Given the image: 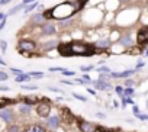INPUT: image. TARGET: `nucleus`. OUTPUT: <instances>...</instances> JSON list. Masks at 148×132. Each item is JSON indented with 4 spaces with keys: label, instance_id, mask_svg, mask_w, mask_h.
I'll return each mask as SVG.
<instances>
[{
    "label": "nucleus",
    "instance_id": "nucleus-43",
    "mask_svg": "<svg viewBox=\"0 0 148 132\" xmlns=\"http://www.w3.org/2000/svg\"><path fill=\"white\" fill-rule=\"evenodd\" d=\"M108 79H109V74H100L99 80H108Z\"/></svg>",
    "mask_w": 148,
    "mask_h": 132
},
{
    "label": "nucleus",
    "instance_id": "nucleus-38",
    "mask_svg": "<svg viewBox=\"0 0 148 132\" xmlns=\"http://www.w3.org/2000/svg\"><path fill=\"white\" fill-rule=\"evenodd\" d=\"M89 70H93V65H83L82 67V71H89Z\"/></svg>",
    "mask_w": 148,
    "mask_h": 132
},
{
    "label": "nucleus",
    "instance_id": "nucleus-10",
    "mask_svg": "<svg viewBox=\"0 0 148 132\" xmlns=\"http://www.w3.org/2000/svg\"><path fill=\"white\" fill-rule=\"evenodd\" d=\"M136 70H126V71H122V73H110V77L113 79H125V77H129L135 73Z\"/></svg>",
    "mask_w": 148,
    "mask_h": 132
},
{
    "label": "nucleus",
    "instance_id": "nucleus-24",
    "mask_svg": "<svg viewBox=\"0 0 148 132\" xmlns=\"http://www.w3.org/2000/svg\"><path fill=\"white\" fill-rule=\"evenodd\" d=\"M36 8H38V2H34V3H31V5H29V6H28V8L23 10V13H29V12L35 10Z\"/></svg>",
    "mask_w": 148,
    "mask_h": 132
},
{
    "label": "nucleus",
    "instance_id": "nucleus-8",
    "mask_svg": "<svg viewBox=\"0 0 148 132\" xmlns=\"http://www.w3.org/2000/svg\"><path fill=\"white\" fill-rule=\"evenodd\" d=\"M92 83H93V86H95L96 89L103 90V92H105V90H110V89H112L110 83H109V81H106V80H105V81H103V80H99V81H92Z\"/></svg>",
    "mask_w": 148,
    "mask_h": 132
},
{
    "label": "nucleus",
    "instance_id": "nucleus-44",
    "mask_svg": "<svg viewBox=\"0 0 148 132\" xmlns=\"http://www.w3.org/2000/svg\"><path fill=\"white\" fill-rule=\"evenodd\" d=\"M116 93H119V94H123V89H122L121 86H118V87H116Z\"/></svg>",
    "mask_w": 148,
    "mask_h": 132
},
{
    "label": "nucleus",
    "instance_id": "nucleus-39",
    "mask_svg": "<svg viewBox=\"0 0 148 132\" xmlns=\"http://www.w3.org/2000/svg\"><path fill=\"white\" fill-rule=\"evenodd\" d=\"M132 106H134V107H132L134 115H136V116H138V115H139V109H138V106H135V105H132Z\"/></svg>",
    "mask_w": 148,
    "mask_h": 132
},
{
    "label": "nucleus",
    "instance_id": "nucleus-34",
    "mask_svg": "<svg viewBox=\"0 0 148 132\" xmlns=\"http://www.w3.org/2000/svg\"><path fill=\"white\" fill-rule=\"evenodd\" d=\"M62 74H64V76H68V77L76 76V73H74V71H70V70H65V71H62Z\"/></svg>",
    "mask_w": 148,
    "mask_h": 132
},
{
    "label": "nucleus",
    "instance_id": "nucleus-32",
    "mask_svg": "<svg viewBox=\"0 0 148 132\" xmlns=\"http://www.w3.org/2000/svg\"><path fill=\"white\" fill-rule=\"evenodd\" d=\"M8 132H19V126L12 125V126H9V128H8Z\"/></svg>",
    "mask_w": 148,
    "mask_h": 132
},
{
    "label": "nucleus",
    "instance_id": "nucleus-40",
    "mask_svg": "<svg viewBox=\"0 0 148 132\" xmlns=\"http://www.w3.org/2000/svg\"><path fill=\"white\" fill-rule=\"evenodd\" d=\"M22 89H26V90H36V86H22Z\"/></svg>",
    "mask_w": 148,
    "mask_h": 132
},
{
    "label": "nucleus",
    "instance_id": "nucleus-46",
    "mask_svg": "<svg viewBox=\"0 0 148 132\" xmlns=\"http://www.w3.org/2000/svg\"><path fill=\"white\" fill-rule=\"evenodd\" d=\"M82 79H84V80H86V81H90V83H92V80H90V77H89V76H87V74H84V76H83V77H82Z\"/></svg>",
    "mask_w": 148,
    "mask_h": 132
},
{
    "label": "nucleus",
    "instance_id": "nucleus-27",
    "mask_svg": "<svg viewBox=\"0 0 148 132\" xmlns=\"http://www.w3.org/2000/svg\"><path fill=\"white\" fill-rule=\"evenodd\" d=\"M97 71H99V74H110V68L109 67H100Z\"/></svg>",
    "mask_w": 148,
    "mask_h": 132
},
{
    "label": "nucleus",
    "instance_id": "nucleus-31",
    "mask_svg": "<svg viewBox=\"0 0 148 132\" xmlns=\"http://www.w3.org/2000/svg\"><path fill=\"white\" fill-rule=\"evenodd\" d=\"M10 71H12L15 76H21V74H23V71H22V70H19V68H13V67L10 68Z\"/></svg>",
    "mask_w": 148,
    "mask_h": 132
},
{
    "label": "nucleus",
    "instance_id": "nucleus-14",
    "mask_svg": "<svg viewBox=\"0 0 148 132\" xmlns=\"http://www.w3.org/2000/svg\"><path fill=\"white\" fill-rule=\"evenodd\" d=\"M58 47H60V44H58L57 39H52V41H48V42L44 44V49L45 51H49V49H54V48H58Z\"/></svg>",
    "mask_w": 148,
    "mask_h": 132
},
{
    "label": "nucleus",
    "instance_id": "nucleus-47",
    "mask_svg": "<svg viewBox=\"0 0 148 132\" xmlns=\"http://www.w3.org/2000/svg\"><path fill=\"white\" fill-rule=\"evenodd\" d=\"M49 90H52V92H58V93H61V90L60 89H57V87H48Z\"/></svg>",
    "mask_w": 148,
    "mask_h": 132
},
{
    "label": "nucleus",
    "instance_id": "nucleus-6",
    "mask_svg": "<svg viewBox=\"0 0 148 132\" xmlns=\"http://www.w3.org/2000/svg\"><path fill=\"white\" fill-rule=\"evenodd\" d=\"M49 112H51L49 103H41V105H38V107H36V113H38L39 116H42V118H48Z\"/></svg>",
    "mask_w": 148,
    "mask_h": 132
},
{
    "label": "nucleus",
    "instance_id": "nucleus-26",
    "mask_svg": "<svg viewBox=\"0 0 148 132\" xmlns=\"http://www.w3.org/2000/svg\"><path fill=\"white\" fill-rule=\"evenodd\" d=\"M23 102H25L26 105H31V106H32V105H35V103H36V99H35V97H25V99H23Z\"/></svg>",
    "mask_w": 148,
    "mask_h": 132
},
{
    "label": "nucleus",
    "instance_id": "nucleus-16",
    "mask_svg": "<svg viewBox=\"0 0 148 132\" xmlns=\"http://www.w3.org/2000/svg\"><path fill=\"white\" fill-rule=\"evenodd\" d=\"M109 45H110V41H109L108 38H102V39H99V41L96 42V47H97V48H102V49L109 48Z\"/></svg>",
    "mask_w": 148,
    "mask_h": 132
},
{
    "label": "nucleus",
    "instance_id": "nucleus-21",
    "mask_svg": "<svg viewBox=\"0 0 148 132\" xmlns=\"http://www.w3.org/2000/svg\"><path fill=\"white\" fill-rule=\"evenodd\" d=\"M26 132H45V129H44L42 126H39V125H34V126L28 128Z\"/></svg>",
    "mask_w": 148,
    "mask_h": 132
},
{
    "label": "nucleus",
    "instance_id": "nucleus-33",
    "mask_svg": "<svg viewBox=\"0 0 148 132\" xmlns=\"http://www.w3.org/2000/svg\"><path fill=\"white\" fill-rule=\"evenodd\" d=\"M73 96L76 97L77 100H82V102H86V97L84 96H80V94H77V93H73Z\"/></svg>",
    "mask_w": 148,
    "mask_h": 132
},
{
    "label": "nucleus",
    "instance_id": "nucleus-41",
    "mask_svg": "<svg viewBox=\"0 0 148 132\" xmlns=\"http://www.w3.org/2000/svg\"><path fill=\"white\" fill-rule=\"evenodd\" d=\"M96 118H99V119H105V118H106V115H105V113L97 112V113H96Z\"/></svg>",
    "mask_w": 148,
    "mask_h": 132
},
{
    "label": "nucleus",
    "instance_id": "nucleus-19",
    "mask_svg": "<svg viewBox=\"0 0 148 132\" xmlns=\"http://www.w3.org/2000/svg\"><path fill=\"white\" fill-rule=\"evenodd\" d=\"M18 83H22V81H29L31 80V76L29 74H21V76H16V79H15Z\"/></svg>",
    "mask_w": 148,
    "mask_h": 132
},
{
    "label": "nucleus",
    "instance_id": "nucleus-12",
    "mask_svg": "<svg viewBox=\"0 0 148 132\" xmlns=\"http://www.w3.org/2000/svg\"><path fill=\"white\" fill-rule=\"evenodd\" d=\"M32 22H34L35 25H45V23H47V19H45L44 13H35V15L32 16Z\"/></svg>",
    "mask_w": 148,
    "mask_h": 132
},
{
    "label": "nucleus",
    "instance_id": "nucleus-22",
    "mask_svg": "<svg viewBox=\"0 0 148 132\" xmlns=\"http://www.w3.org/2000/svg\"><path fill=\"white\" fill-rule=\"evenodd\" d=\"M6 16L5 13H0V31H3L5 26H6Z\"/></svg>",
    "mask_w": 148,
    "mask_h": 132
},
{
    "label": "nucleus",
    "instance_id": "nucleus-25",
    "mask_svg": "<svg viewBox=\"0 0 148 132\" xmlns=\"http://www.w3.org/2000/svg\"><path fill=\"white\" fill-rule=\"evenodd\" d=\"M132 94H134V89H132V87H126V89L123 90V94H122V96H123V97H131Z\"/></svg>",
    "mask_w": 148,
    "mask_h": 132
},
{
    "label": "nucleus",
    "instance_id": "nucleus-50",
    "mask_svg": "<svg viewBox=\"0 0 148 132\" xmlns=\"http://www.w3.org/2000/svg\"><path fill=\"white\" fill-rule=\"evenodd\" d=\"M0 90H2V92H6V90H8V87H5V86H2V87H0Z\"/></svg>",
    "mask_w": 148,
    "mask_h": 132
},
{
    "label": "nucleus",
    "instance_id": "nucleus-15",
    "mask_svg": "<svg viewBox=\"0 0 148 132\" xmlns=\"http://www.w3.org/2000/svg\"><path fill=\"white\" fill-rule=\"evenodd\" d=\"M119 42H121V45H123V47H126V48H128V47H132V44H134V42H132V38H131L129 35H123V36L119 39Z\"/></svg>",
    "mask_w": 148,
    "mask_h": 132
},
{
    "label": "nucleus",
    "instance_id": "nucleus-52",
    "mask_svg": "<svg viewBox=\"0 0 148 132\" xmlns=\"http://www.w3.org/2000/svg\"><path fill=\"white\" fill-rule=\"evenodd\" d=\"M121 2H128V0H121Z\"/></svg>",
    "mask_w": 148,
    "mask_h": 132
},
{
    "label": "nucleus",
    "instance_id": "nucleus-20",
    "mask_svg": "<svg viewBox=\"0 0 148 132\" xmlns=\"http://www.w3.org/2000/svg\"><path fill=\"white\" fill-rule=\"evenodd\" d=\"M19 110H21V113H23V115H28V113H31V105H22V106H19Z\"/></svg>",
    "mask_w": 148,
    "mask_h": 132
},
{
    "label": "nucleus",
    "instance_id": "nucleus-3",
    "mask_svg": "<svg viewBox=\"0 0 148 132\" xmlns=\"http://www.w3.org/2000/svg\"><path fill=\"white\" fill-rule=\"evenodd\" d=\"M19 49H22V51H28V52H34V51H36V44L34 42V41H29V39H22L21 42H19Z\"/></svg>",
    "mask_w": 148,
    "mask_h": 132
},
{
    "label": "nucleus",
    "instance_id": "nucleus-30",
    "mask_svg": "<svg viewBox=\"0 0 148 132\" xmlns=\"http://www.w3.org/2000/svg\"><path fill=\"white\" fill-rule=\"evenodd\" d=\"M29 76H31V77L41 79V77H44V73H35V71H31V73H29Z\"/></svg>",
    "mask_w": 148,
    "mask_h": 132
},
{
    "label": "nucleus",
    "instance_id": "nucleus-11",
    "mask_svg": "<svg viewBox=\"0 0 148 132\" xmlns=\"http://www.w3.org/2000/svg\"><path fill=\"white\" fill-rule=\"evenodd\" d=\"M0 118H2L5 122H10L13 119V112L10 109H2V112H0Z\"/></svg>",
    "mask_w": 148,
    "mask_h": 132
},
{
    "label": "nucleus",
    "instance_id": "nucleus-17",
    "mask_svg": "<svg viewBox=\"0 0 148 132\" xmlns=\"http://www.w3.org/2000/svg\"><path fill=\"white\" fill-rule=\"evenodd\" d=\"M58 123H60V118L58 116H49L48 120H47V125L51 126V128H57Z\"/></svg>",
    "mask_w": 148,
    "mask_h": 132
},
{
    "label": "nucleus",
    "instance_id": "nucleus-4",
    "mask_svg": "<svg viewBox=\"0 0 148 132\" xmlns=\"http://www.w3.org/2000/svg\"><path fill=\"white\" fill-rule=\"evenodd\" d=\"M136 42L139 45L148 44V26H144V28H141L138 31V34H136Z\"/></svg>",
    "mask_w": 148,
    "mask_h": 132
},
{
    "label": "nucleus",
    "instance_id": "nucleus-42",
    "mask_svg": "<svg viewBox=\"0 0 148 132\" xmlns=\"http://www.w3.org/2000/svg\"><path fill=\"white\" fill-rule=\"evenodd\" d=\"M9 2H12V0H0V5H2V6H6Z\"/></svg>",
    "mask_w": 148,
    "mask_h": 132
},
{
    "label": "nucleus",
    "instance_id": "nucleus-23",
    "mask_svg": "<svg viewBox=\"0 0 148 132\" xmlns=\"http://www.w3.org/2000/svg\"><path fill=\"white\" fill-rule=\"evenodd\" d=\"M8 103H15V100H10V99H6V97H2V99H0V107H2V109H5V106L8 105Z\"/></svg>",
    "mask_w": 148,
    "mask_h": 132
},
{
    "label": "nucleus",
    "instance_id": "nucleus-35",
    "mask_svg": "<svg viewBox=\"0 0 148 132\" xmlns=\"http://www.w3.org/2000/svg\"><path fill=\"white\" fill-rule=\"evenodd\" d=\"M0 80H2V81L8 80V74H6L5 71H0Z\"/></svg>",
    "mask_w": 148,
    "mask_h": 132
},
{
    "label": "nucleus",
    "instance_id": "nucleus-1",
    "mask_svg": "<svg viewBox=\"0 0 148 132\" xmlns=\"http://www.w3.org/2000/svg\"><path fill=\"white\" fill-rule=\"evenodd\" d=\"M51 10V19H58V21H64V19H70V16H73L74 13H77L80 10V5L79 2H64L60 3L57 6H54Z\"/></svg>",
    "mask_w": 148,
    "mask_h": 132
},
{
    "label": "nucleus",
    "instance_id": "nucleus-13",
    "mask_svg": "<svg viewBox=\"0 0 148 132\" xmlns=\"http://www.w3.org/2000/svg\"><path fill=\"white\" fill-rule=\"evenodd\" d=\"M42 34L44 35H54L55 34V26L54 25H51V23H45V25H42Z\"/></svg>",
    "mask_w": 148,
    "mask_h": 132
},
{
    "label": "nucleus",
    "instance_id": "nucleus-29",
    "mask_svg": "<svg viewBox=\"0 0 148 132\" xmlns=\"http://www.w3.org/2000/svg\"><path fill=\"white\" fill-rule=\"evenodd\" d=\"M65 70H67V68H64V67H51V68H49V71H52V73H55V71H61V73H62V71H65Z\"/></svg>",
    "mask_w": 148,
    "mask_h": 132
},
{
    "label": "nucleus",
    "instance_id": "nucleus-2",
    "mask_svg": "<svg viewBox=\"0 0 148 132\" xmlns=\"http://www.w3.org/2000/svg\"><path fill=\"white\" fill-rule=\"evenodd\" d=\"M71 49H73V55H83V57H89L95 54L93 47L86 45L83 42H73L71 44Z\"/></svg>",
    "mask_w": 148,
    "mask_h": 132
},
{
    "label": "nucleus",
    "instance_id": "nucleus-51",
    "mask_svg": "<svg viewBox=\"0 0 148 132\" xmlns=\"http://www.w3.org/2000/svg\"><path fill=\"white\" fill-rule=\"evenodd\" d=\"M145 55H148V49H147V51H145Z\"/></svg>",
    "mask_w": 148,
    "mask_h": 132
},
{
    "label": "nucleus",
    "instance_id": "nucleus-7",
    "mask_svg": "<svg viewBox=\"0 0 148 132\" xmlns=\"http://www.w3.org/2000/svg\"><path fill=\"white\" fill-rule=\"evenodd\" d=\"M58 52H60V55H62V57H70V55H73L71 44H60Z\"/></svg>",
    "mask_w": 148,
    "mask_h": 132
},
{
    "label": "nucleus",
    "instance_id": "nucleus-28",
    "mask_svg": "<svg viewBox=\"0 0 148 132\" xmlns=\"http://www.w3.org/2000/svg\"><path fill=\"white\" fill-rule=\"evenodd\" d=\"M0 47H2V52L5 54L6 49H8V42H6L5 39H2V41H0Z\"/></svg>",
    "mask_w": 148,
    "mask_h": 132
},
{
    "label": "nucleus",
    "instance_id": "nucleus-5",
    "mask_svg": "<svg viewBox=\"0 0 148 132\" xmlns=\"http://www.w3.org/2000/svg\"><path fill=\"white\" fill-rule=\"evenodd\" d=\"M79 128L82 132H95L97 129V126L92 122H87V120H83V119H79Z\"/></svg>",
    "mask_w": 148,
    "mask_h": 132
},
{
    "label": "nucleus",
    "instance_id": "nucleus-36",
    "mask_svg": "<svg viewBox=\"0 0 148 132\" xmlns=\"http://www.w3.org/2000/svg\"><path fill=\"white\" fill-rule=\"evenodd\" d=\"M134 83H135L134 80H131V79H128V80L125 81V86H126V87H132V86H134Z\"/></svg>",
    "mask_w": 148,
    "mask_h": 132
},
{
    "label": "nucleus",
    "instance_id": "nucleus-48",
    "mask_svg": "<svg viewBox=\"0 0 148 132\" xmlns=\"http://www.w3.org/2000/svg\"><path fill=\"white\" fill-rule=\"evenodd\" d=\"M142 65H144V61H139V62L136 64V68H141V67H142Z\"/></svg>",
    "mask_w": 148,
    "mask_h": 132
},
{
    "label": "nucleus",
    "instance_id": "nucleus-9",
    "mask_svg": "<svg viewBox=\"0 0 148 132\" xmlns=\"http://www.w3.org/2000/svg\"><path fill=\"white\" fill-rule=\"evenodd\" d=\"M26 8H28V3L25 2V0H22V3H19L18 6H15L13 9H10V10H9V12H8L6 15H8V16H10V15H15V13L21 12V10H25Z\"/></svg>",
    "mask_w": 148,
    "mask_h": 132
},
{
    "label": "nucleus",
    "instance_id": "nucleus-49",
    "mask_svg": "<svg viewBox=\"0 0 148 132\" xmlns=\"http://www.w3.org/2000/svg\"><path fill=\"white\" fill-rule=\"evenodd\" d=\"M87 92H89V93H90V94H96V92H95V90H93V89H87Z\"/></svg>",
    "mask_w": 148,
    "mask_h": 132
},
{
    "label": "nucleus",
    "instance_id": "nucleus-18",
    "mask_svg": "<svg viewBox=\"0 0 148 132\" xmlns=\"http://www.w3.org/2000/svg\"><path fill=\"white\" fill-rule=\"evenodd\" d=\"M62 113L65 115V122H67V123H71V122L74 120V116H73V113H71V112H68V109H64V110H62Z\"/></svg>",
    "mask_w": 148,
    "mask_h": 132
},
{
    "label": "nucleus",
    "instance_id": "nucleus-45",
    "mask_svg": "<svg viewBox=\"0 0 148 132\" xmlns=\"http://www.w3.org/2000/svg\"><path fill=\"white\" fill-rule=\"evenodd\" d=\"M62 83H64V84H67V86H73V84H74V81H70V80H64Z\"/></svg>",
    "mask_w": 148,
    "mask_h": 132
},
{
    "label": "nucleus",
    "instance_id": "nucleus-37",
    "mask_svg": "<svg viewBox=\"0 0 148 132\" xmlns=\"http://www.w3.org/2000/svg\"><path fill=\"white\" fill-rule=\"evenodd\" d=\"M136 118H138L139 120H148V115H142V113H139Z\"/></svg>",
    "mask_w": 148,
    "mask_h": 132
}]
</instances>
